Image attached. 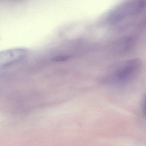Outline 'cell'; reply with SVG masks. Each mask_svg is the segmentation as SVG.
<instances>
[{
  "label": "cell",
  "instance_id": "6da1fadb",
  "mask_svg": "<svg viewBox=\"0 0 146 146\" xmlns=\"http://www.w3.org/2000/svg\"><path fill=\"white\" fill-rule=\"evenodd\" d=\"M142 63L139 58H132L115 65L111 75V81L116 85L124 86L136 78L141 71Z\"/></svg>",
  "mask_w": 146,
  "mask_h": 146
},
{
  "label": "cell",
  "instance_id": "7a4b0ae2",
  "mask_svg": "<svg viewBox=\"0 0 146 146\" xmlns=\"http://www.w3.org/2000/svg\"><path fill=\"white\" fill-rule=\"evenodd\" d=\"M146 7V1L132 0L123 2L113 9L106 19L107 24L115 25L142 12Z\"/></svg>",
  "mask_w": 146,
  "mask_h": 146
},
{
  "label": "cell",
  "instance_id": "3957f363",
  "mask_svg": "<svg viewBox=\"0 0 146 146\" xmlns=\"http://www.w3.org/2000/svg\"><path fill=\"white\" fill-rule=\"evenodd\" d=\"M27 51L22 48H15L0 52V70L15 65L26 57Z\"/></svg>",
  "mask_w": 146,
  "mask_h": 146
},
{
  "label": "cell",
  "instance_id": "277c9868",
  "mask_svg": "<svg viewBox=\"0 0 146 146\" xmlns=\"http://www.w3.org/2000/svg\"><path fill=\"white\" fill-rule=\"evenodd\" d=\"M142 106H143V111H144L145 116L146 117V95H144L143 97Z\"/></svg>",
  "mask_w": 146,
  "mask_h": 146
}]
</instances>
